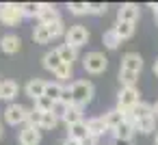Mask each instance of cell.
<instances>
[{
    "mask_svg": "<svg viewBox=\"0 0 158 145\" xmlns=\"http://www.w3.org/2000/svg\"><path fill=\"white\" fill-rule=\"evenodd\" d=\"M69 87H72V95H74V106L82 108L85 104L91 102V97H93V85L89 80H76Z\"/></svg>",
    "mask_w": 158,
    "mask_h": 145,
    "instance_id": "cell-1",
    "label": "cell"
},
{
    "mask_svg": "<svg viewBox=\"0 0 158 145\" xmlns=\"http://www.w3.org/2000/svg\"><path fill=\"white\" fill-rule=\"evenodd\" d=\"M22 18H24V13H22V5H13V2L0 5V22H2V24H7V26H15V24H20Z\"/></svg>",
    "mask_w": 158,
    "mask_h": 145,
    "instance_id": "cell-2",
    "label": "cell"
},
{
    "mask_svg": "<svg viewBox=\"0 0 158 145\" xmlns=\"http://www.w3.org/2000/svg\"><path fill=\"white\" fill-rule=\"evenodd\" d=\"M141 100H139V91H136V87H121V91H119V95H117V108L119 110H130V108H134L136 104H139Z\"/></svg>",
    "mask_w": 158,
    "mask_h": 145,
    "instance_id": "cell-3",
    "label": "cell"
},
{
    "mask_svg": "<svg viewBox=\"0 0 158 145\" xmlns=\"http://www.w3.org/2000/svg\"><path fill=\"white\" fill-rule=\"evenodd\" d=\"M108 65V59L102 54V52H89L85 56V69L91 72V74H102Z\"/></svg>",
    "mask_w": 158,
    "mask_h": 145,
    "instance_id": "cell-4",
    "label": "cell"
},
{
    "mask_svg": "<svg viewBox=\"0 0 158 145\" xmlns=\"http://www.w3.org/2000/svg\"><path fill=\"white\" fill-rule=\"evenodd\" d=\"M67 44L69 46H74V48H78V46H85L87 41H89V31L82 26V24H76V26H72L69 31H67Z\"/></svg>",
    "mask_w": 158,
    "mask_h": 145,
    "instance_id": "cell-5",
    "label": "cell"
},
{
    "mask_svg": "<svg viewBox=\"0 0 158 145\" xmlns=\"http://www.w3.org/2000/svg\"><path fill=\"white\" fill-rule=\"evenodd\" d=\"M26 117H28V108H24L22 104H11V106H7V110H5V119H7V123H11V126H18V123L26 121Z\"/></svg>",
    "mask_w": 158,
    "mask_h": 145,
    "instance_id": "cell-6",
    "label": "cell"
},
{
    "mask_svg": "<svg viewBox=\"0 0 158 145\" xmlns=\"http://www.w3.org/2000/svg\"><path fill=\"white\" fill-rule=\"evenodd\" d=\"M18 141H20V145H39V141H41V132H39V128L26 126V128L20 132Z\"/></svg>",
    "mask_w": 158,
    "mask_h": 145,
    "instance_id": "cell-7",
    "label": "cell"
},
{
    "mask_svg": "<svg viewBox=\"0 0 158 145\" xmlns=\"http://www.w3.org/2000/svg\"><path fill=\"white\" fill-rule=\"evenodd\" d=\"M139 20V7L128 2V5H121V9L117 11V22H130L134 24Z\"/></svg>",
    "mask_w": 158,
    "mask_h": 145,
    "instance_id": "cell-8",
    "label": "cell"
},
{
    "mask_svg": "<svg viewBox=\"0 0 158 145\" xmlns=\"http://www.w3.org/2000/svg\"><path fill=\"white\" fill-rule=\"evenodd\" d=\"M121 69H128V72H141L143 69V59L136 54V52H126L123 59H121Z\"/></svg>",
    "mask_w": 158,
    "mask_h": 145,
    "instance_id": "cell-9",
    "label": "cell"
},
{
    "mask_svg": "<svg viewBox=\"0 0 158 145\" xmlns=\"http://www.w3.org/2000/svg\"><path fill=\"white\" fill-rule=\"evenodd\" d=\"M39 22H41V26H48V24L61 22V15H59V11H56L52 5L44 2V5H41V13H39Z\"/></svg>",
    "mask_w": 158,
    "mask_h": 145,
    "instance_id": "cell-10",
    "label": "cell"
},
{
    "mask_svg": "<svg viewBox=\"0 0 158 145\" xmlns=\"http://www.w3.org/2000/svg\"><path fill=\"white\" fill-rule=\"evenodd\" d=\"M44 93H46V80H41V78L28 80V85H26V95L28 97L39 100V97H44Z\"/></svg>",
    "mask_w": 158,
    "mask_h": 145,
    "instance_id": "cell-11",
    "label": "cell"
},
{
    "mask_svg": "<svg viewBox=\"0 0 158 145\" xmlns=\"http://www.w3.org/2000/svg\"><path fill=\"white\" fill-rule=\"evenodd\" d=\"M20 37L18 35H5L2 39H0V48H2L7 54H15L18 50H20Z\"/></svg>",
    "mask_w": 158,
    "mask_h": 145,
    "instance_id": "cell-12",
    "label": "cell"
},
{
    "mask_svg": "<svg viewBox=\"0 0 158 145\" xmlns=\"http://www.w3.org/2000/svg\"><path fill=\"white\" fill-rule=\"evenodd\" d=\"M87 128H89V134L91 136H102L108 128H106V121H104V117H93V119H89L87 121Z\"/></svg>",
    "mask_w": 158,
    "mask_h": 145,
    "instance_id": "cell-13",
    "label": "cell"
},
{
    "mask_svg": "<svg viewBox=\"0 0 158 145\" xmlns=\"http://www.w3.org/2000/svg\"><path fill=\"white\" fill-rule=\"evenodd\" d=\"M104 121H106V128H108V130H115V128H119V126L123 123V110H119V108H115V110H108V113L104 115Z\"/></svg>",
    "mask_w": 158,
    "mask_h": 145,
    "instance_id": "cell-14",
    "label": "cell"
},
{
    "mask_svg": "<svg viewBox=\"0 0 158 145\" xmlns=\"http://www.w3.org/2000/svg\"><path fill=\"white\" fill-rule=\"evenodd\" d=\"M61 65H63V59H61L59 50H52V52H48V54L44 56V67H46V69H50V72H56Z\"/></svg>",
    "mask_w": 158,
    "mask_h": 145,
    "instance_id": "cell-15",
    "label": "cell"
},
{
    "mask_svg": "<svg viewBox=\"0 0 158 145\" xmlns=\"http://www.w3.org/2000/svg\"><path fill=\"white\" fill-rule=\"evenodd\" d=\"M134 119H145V117H154V104H145V102H139L134 108H130Z\"/></svg>",
    "mask_w": 158,
    "mask_h": 145,
    "instance_id": "cell-16",
    "label": "cell"
},
{
    "mask_svg": "<svg viewBox=\"0 0 158 145\" xmlns=\"http://www.w3.org/2000/svg\"><path fill=\"white\" fill-rule=\"evenodd\" d=\"M18 95V85L13 80H2L0 82V97L2 100H13Z\"/></svg>",
    "mask_w": 158,
    "mask_h": 145,
    "instance_id": "cell-17",
    "label": "cell"
},
{
    "mask_svg": "<svg viewBox=\"0 0 158 145\" xmlns=\"http://www.w3.org/2000/svg\"><path fill=\"white\" fill-rule=\"evenodd\" d=\"M87 136H89V128H87L85 121H80V123H76V126H69V139H72V141H82V139H87Z\"/></svg>",
    "mask_w": 158,
    "mask_h": 145,
    "instance_id": "cell-18",
    "label": "cell"
},
{
    "mask_svg": "<svg viewBox=\"0 0 158 145\" xmlns=\"http://www.w3.org/2000/svg\"><path fill=\"white\" fill-rule=\"evenodd\" d=\"M113 31L117 33L119 39H128V37H132V33H134V24H130V22H117V24L113 26Z\"/></svg>",
    "mask_w": 158,
    "mask_h": 145,
    "instance_id": "cell-19",
    "label": "cell"
},
{
    "mask_svg": "<svg viewBox=\"0 0 158 145\" xmlns=\"http://www.w3.org/2000/svg\"><path fill=\"white\" fill-rule=\"evenodd\" d=\"M59 54H61L63 63H67V65H72V63L76 61V48L69 46V44H63V46L59 48Z\"/></svg>",
    "mask_w": 158,
    "mask_h": 145,
    "instance_id": "cell-20",
    "label": "cell"
},
{
    "mask_svg": "<svg viewBox=\"0 0 158 145\" xmlns=\"http://www.w3.org/2000/svg\"><path fill=\"white\" fill-rule=\"evenodd\" d=\"M33 39H35V44H48L52 37H50V31H48V26H35V31H33Z\"/></svg>",
    "mask_w": 158,
    "mask_h": 145,
    "instance_id": "cell-21",
    "label": "cell"
},
{
    "mask_svg": "<svg viewBox=\"0 0 158 145\" xmlns=\"http://www.w3.org/2000/svg\"><path fill=\"white\" fill-rule=\"evenodd\" d=\"M102 41H104V46L108 48V50H117V46L121 44V39L117 37V33L110 28V31H106L104 35H102Z\"/></svg>",
    "mask_w": 158,
    "mask_h": 145,
    "instance_id": "cell-22",
    "label": "cell"
},
{
    "mask_svg": "<svg viewBox=\"0 0 158 145\" xmlns=\"http://www.w3.org/2000/svg\"><path fill=\"white\" fill-rule=\"evenodd\" d=\"M63 121L67 123V128L80 123V121H82V113H80V108H78V106H69V110H67V115H65Z\"/></svg>",
    "mask_w": 158,
    "mask_h": 145,
    "instance_id": "cell-23",
    "label": "cell"
},
{
    "mask_svg": "<svg viewBox=\"0 0 158 145\" xmlns=\"http://www.w3.org/2000/svg\"><path fill=\"white\" fill-rule=\"evenodd\" d=\"M132 134H134V126H130V123H126V121H123L119 128L113 130V136H115V139H121V141H123V139H132Z\"/></svg>",
    "mask_w": 158,
    "mask_h": 145,
    "instance_id": "cell-24",
    "label": "cell"
},
{
    "mask_svg": "<svg viewBox=\"0 0 158 145\" xmlns=\"http://www.w3.org/2000/svg\"><path fill=\"white\" fill-rule=\"evenodd\" d=\"M61 91H63V87L59 85V82H46V97H50L52 102H59V97H61Z\"/></svg>",
    "mask_w": 158,
    "mask_h": 145,
    "instance_id": "cell-25",
    "label": "cell"
},
{
    "mask_svg": "<svg viewBox=\"0 0 158 145\" xmlns=\"http://www.w3.org/2000/svg\"><path fill=\"white\" fill-rule=\"evenodd\" d=\"M136 78H139V74H136V72H128V69H119V80H121V85H123V87H134V82H136Z\"/></svg>",
    "mask_w": 158,
    "mask_h": 145,
    "instance_id": "cell-26",
    "label": "cell"
},
{
    "mask_svg": "<svg viewBox=\"0 0 158 145\" xmlns=\"http://www.w3.org/2000/svg\"><path fill=\"white\" fill-rule=\"evenodd\" d=\"M156 126V117H145V119H139L136 121V130L143 132V134H149Z\"/></svg>",
    "mask_w": 158,
    "mask_h": 145,
    "instance_id": "cell-27",
    "label": "cell"
},
{
    "mask_svg": "<svg viewBox=\"0 0 158 145\" xmlns=\"http://www.w3.org/2000/svg\"><path fill=\"white\" fill-rule=\"evenodd\" d=\"M22 13H24V18H39V13H41V5L39 2H26V5H22Z\"/></svg>",
    "mask_w": 158,
    "mask_h": 145,
    "instance_id": "cell-28",
    "label": "cell"
},
{
    "mask_svg": "<svg viewBox=\"0 0 158 145\" xmlns=\"http://www.w3.org/2000/svg\"><path fill=\"white\" fill-rule=\"evenodd\" d=\"M41 119H44V113H41V110H37V108L28 110V117H26L28 126H33V128H41Z\"/></svg>",
    "mask_w": 158,
    "mask_h": 145,
    "instance_id": "cell-29",
    "label": "cell"
},
{
    "mask_svg": "<svg viewBox=\"0 0 158 145\" xmlns=\"http://www.w3.org/2000/svg\"><path fill=\"white\" fill-rule=\"evenodd\" d=\"M52 106H54V102L50 100V97H39V100H35V108L37 110H41V113H52Z\"/></svg>",
    "mask_w": 158,
    "mask_h": 145,
    "instance_id": "cell-30",
    "label": "cell"
},
{
    "mask_svg": "<svg viewBox=\"0 0 158 145\" xmlns=\"http://www.w3.org/2000/svg\"><path fill=\"white\" fill-rule=\"evenodd\" d=\"M67 110H69V106L63 104V102H54V106H52V115H54L56 119H65Z\"/></svg>",
    "mask_w": 158,
    "mask_h": 145,
    "instance_id": "cell-31",
    "label": "cell"
},
{
    "mask_svg": "<svg viewBox=\"0 0 158 145\" xmlns=\"http://www.w3.org/2000/svg\"><path fill=\"white\" fill-rule=\"evenodd\" d=\"M69 11H72L74 15L89 13V2H69Z\"/></svg>",
    "mask_w": 158,
    "mask_h": 145,
    "instance_id": "cell-32",
    "label": "cell"
},
{
    "mask_svg": "<svg viewBox=\"0 0 158 145\" xmlns=\"http://www.w3.org/2000/svg\"><path fill=\"white\" fill-rule=\"evenodd\" d=\"M59 123V119L52 115V113H44V119H41V128H46V130H52L54 126Z\"/></svg>",
    "mask_w": 158,
    "mask_h": 145,
    "instance_id": "cell-33",
    "label": "cell"
},
{
    "mask_svg": "<svg viewBox=\"0 0 158 145\" xmlns=\"http://www.w3.org/2000/svg\"><path fill=\"white\" fill-rule=\"evenodd\" d=\"M59 102H63V104H67V106H74V95H72V87H63V91H61V97H59Z\"/></svg>",
    "mask_w": 158,
    "mask_h": 145,
    "instance_id": "cell-34",
    "label": "cell"
},
{
    "mask_svg": "<svg viewBox=\"0 0 158 145\" xmlns=\"http://www.w3.org/2000/svg\"><path fill=\"white\" fill-rule=\"evenodd\" d=\"M54 76L59 78V80H65V78H69L72 76V65H67V63H63L56 72H54Z\"/></svg>",
    "mask_w": 158,
    "mask_h": 145,
    "instance_id": "cell-35",
    "label": "cell"
},
{
    "mask_svg": "<svg viewBox=\"0 0 158 145\" xmlns=\"http://www.w3.org/2000/svg\"><path fill=\"white\" fill-rule=\"evenodd\" d=\"M106 5L104 2H89V13H95V15H102V13H106Z\"/></svg>",
    "mask_w": 158,
    "mask_h": 145,
    "instance_id": "cell-36",
    "label": "cell"
},
{
    "mask_svg": "<svg viewBox=\"0 0 158 145\" xmlns=\"http://www.w3.org/2000/svg\"><path fill=\"white\" fill-rule=\"evenodd\" d=\"M48 31H50V37H61L63 35V22H54V24H48Z\"/></svg>",
    "mask_w": 158,
    "mask_h": 145,
    "instance_id": "cell-37",
    "label": "cell"
},
{
    "mask_svg": "<svg viewBox=\"0 0 158 145\" xmlns=\"http://www.w3.org/2000/svg\"><path fill=\"white\" fill-rule=\"evenodd\" d=\"M95 143H98V139H95V136H91V134H89L87 139H82V141H80V145H95Z\"/></svg>",
    "mask_w": 158,
    "mask_h": 145,
    "instance_id": "cell-38",
    "label": "cell"
},
{
    "mask_svg": "<svg viewBox=\"0 0 158 145\" xmlns=\"http://www.w3.org/2000/svg\"><path fill=\"white\" fill-rule=\"evenodd\" d=\"M115 145H134V143H132V139H123V141L121 139H115Z\"/></svg>",
    "mask_w": 158,
    "mask_h": 145,
    "instance_id": "cell-39",
    "label": "cell"
},
{
    "mask_svg": "<svg viewBox=\"0 0 158 145\" xmlns=\"http://www.w3.org/2000/svg\"><path fill=\"white\" fill-rule=\"evenodd\" d=\"M63 145H80V141H72V139H67Z\"/></svg>",
    "mask_w": 158,
    "mask_h": 145,
    "instance_id": "cell-40",
    "label": "cell"
},
{
    "mask_svg": "<svg viewBox=\"0 0 158 145\" xmlns=\"http://www.w3.org/2000/svg\"><path fill=\"white\" fill-rule=\"evenodd\" d=\"M152 9H154V15H156V20H158V5H152Z\"/></svg>",
    "mask_w": 158,
    "mask_h": 145,
    "instance_id": "cell-41",
    "label": "cell"
},
{
    "mask_svg": "<svg viewBox=\"0 0 158 145\" xmlns=\"http://www.w3.org/2000/svg\"><path fill=\"white\" fill-rule=\"evenodd\" d=\"M154 117H158V102L154 104Z\"/></svg>",
    "mask_w": 158,
    "mask_h": 145,
    "instance_id": "cell-42",
    "label": "cell"
},
{
    "mask_svg": "<svg viewBox=\"0 0 158 145\" xmlns=\"http://www.w3.org/2000/svg\"><path fill=\"white\" fill-rule=\"evenodd\" d=\"M154 74L158 76V59H156V63H154Z\"/></svg>",
    "mask_w": 158,
    "mask_h": 145,
    "instance_id": "cell-43",
    "label": "cell"
},
{
    "mask_svg": "<svg viewBox=\"0 0 158 145\" xmlns=\"http://www.w3.org/2000/svg\"><path fill=\"white\" fill-rule=\"evenodd\" d=\"M156 145H158V134H156Z\"/></svg>",
    "mask_w": 158,
    "mask_h": 145,
    "instance_id": "cell-44",
    "label": "cell"
},
{
    "mask_svg": "<svg viewBox=\"0 0 158 145\" xmlns=\"http://www.w3.org/2000/svg\"><path fill=\"white\" fill-rule=\"evenodd\" d=\"M0 136H2V128H0Z\"/></svg>",
    "mask_w": 158,
    "mask_h": 145,
    "instance_id": "cell-45",
    "label": "cell"
}]
</instances>
